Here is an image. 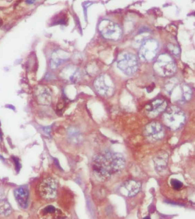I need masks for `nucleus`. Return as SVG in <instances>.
<instances>
[{"label": "nucleus", "instance_id": "nucleus-6", "mask_svg": "<svg viewBox=\"0 0 195 219\" xmlns=\"http://www.w3.org/2000/svg\"><path fill=\"white\" fill-rule=\"evenodd\" d=\"M98 29L102 36L106 39L117 41L122 35V29L120 26L107 19L102 20L99 22Z\"/></svg>", "mask_w": 195, "mask_h": 219}, {"label": "nucleus", "instance_id": "nucleus-18", "mask_svg": "<svg viewBox=\"0 0 195 219\" xmlns=\"http://www.w3.org/2000/svg\"><path fill=\"white\" fill-rule=\"evenodd\" d=\"M170 184L173 188L176 190H181L183 187V183L182 182L176 179H172L170 180Z\"/></svg>", "mask_w": 195, "mask_h": 219}, {"label": "nucleus", "instance_id": "nucleus-17", "mask_svg": "<svg viewBox=\"0 0 195 219\" xmlns=\"http://www.w3.org/2000/svg\"><path fill=\"white\" fill-rule=\"evenodd\" d=\"M168 49L170 53L173 54V55L178 56L180 54V50L178 46L174 44H170L167 46Z\"/></svg>", "mask_w": 195, "mask_h": 219}, {"label": "nucleus", "instance_id": "nucleus-15", "mask_svg": "<svg viewBox=\"0 0 195 219\" xmlns=\"http://www.w3.org/2000/svg\"><path fill=\"white\" fill-rule=\"evenodd\" d=\"M68 138L72 143H80L82 140V136L80 131L75 127H71L68 131Z\"/></svg>", "mask_w": 195, "mask_h": 219}, {"label": "nucleus", "instance_id": "nucleus-14", "mask_svg": "<svg viewBox=\"0 0 195 219\" xmlns=\"http://www.w3.org/2000/svg\"><path fill=\"white\" fill-rule=\"evenodd\" d=\"M123 187L127 191L129 196H134L139 192L141 188V183L139 181L130 180L125 182Z\"/></svg>", "mask_w": 195, "mask_h": 219}, {"label": "nucleus", "instance_id": "nucleus-5", "mask_svg": "<svg viewBox=\"0 0 195 219\" xmlns=\"http://www.w3.org/2000/svg\"><path fill=\"white\" fill-rule=\"evenodd\" d=\"M116 63L117 68L127 76L134 74L138 69V59L136 55L126 51L119 54Z\"/></svg>", "mask_w": 195, "mask_h": 219}, {"label": "nucleus", "instance_id": "nucleus-7", "mask_svg": "<svg viewBox=\"0 0 195 219\" xmlns=\"http://www.w3.org/2000/svg\"><path fill=\"white\" fill-rule=\"evenodd\" d=\"M94 87L97 93L101 96H112L115 92V84L109 76L102 74L94 80Z\"/></svg>", "mask_w": 195, "mask_h": 219}, {"label": "nucleus", "instance_id": "nucleus-1", "mask_svg": "<svg viewBox=\"0 0 195 219\" xmlns=\"http://www.w3.org/2000/svg\"><path fill=\"white\" fill-rule=\"evenodd\" d=\"M125 160L119 152H105L94 156L92 162L93 172L99 180L106 181L111 176L125 167Z\"/></svg>", "mask_w": 195, "mask_h": 219}, {"label": "nucleus", "instance_id": "nucleus-3", "mask_svg": "<svg viewBox=\"0 0 195 219\" xmlns=\"http://www.w3.org/2000/svg\"><path fill=\"white\" fill-rule=\"evenodd\" d=\"M185 121V114L178 106H170L164 111L162 115V122L170 130L180 129L184 125Z\"/></svg>", "mask_w": 195, "mask_h": 219}, {"label": "nucleus", "instance_id": "nucleus-2", "mask_svg": "<svg viewBox=\"0 0 195 219\" xmlns=\"http://www.w3.org/2000/svg\"><path fill=\"white\" fill-rule=\"evenodd\" d=\"M164 90L174 101L183 103L189 101L192 95L191 87L185 83H181L177 78H171L164 85Z\"/></svg>", "mask_w": 195, "mask_h": 219}, {"label": "nucleus", "instance_id": "nucleus-11", "mask_svg": "<svg viewBox=\"0 0 195 219\" xmlns=\"http://www.w3.org/2000/svg\"><path fill=\"white\" fill-rule=\"evenodd\" d=\"M168 103L165 99L157 98L151 102L145 107V112L150 118H155L167 109Z\"/></svg>", "mask_w": 195, "mask_h": 219}, {"label": "nucleus", "instance_id": "nucleus-16", "mask_svg": "<svg viewBox=\"0 0 195 219\" xmlns=\"http://www.w3.org/2000/svg\"><path fill=\"white\" fill-rule=\"evenodd\" d=\"M12 212V208L7 201L0 200V215H8Z\"/></svg>", "mask_w": 195, "mask_h": 219}, {"label": "nucleus", "instance_id": "nucleus-8", "mask_svg": "<svg viewBox=\"0 0 195 219\" xmlns=\"http://www.w3.org/2000/svg\"><path fill=\"white\" fill-rule=\"evenodd\" d=\"M159 43L153 39H147L141 43L139 51L140 59L145 62H151L156 59L159 50Z\"/></svg>", "mask_w": 195, "mask_h": 219}, {"label": "nucleus", "instance_id": "nucleus-4", "mask_svg": "<svg viewBox=\"0 0 195 219\" xmlns=\"http://www.w3.org/2000/svg\"><path fill=\"white\" fill-rule=\"evenodd\" d=\"M153 70L161 76H170L176 72V65L170 55L161 54L155 59Z\"/></svg>", "mask_w": 195, "mask_h": 219}, {"label": "nucleus", "instance_id": "nucleus-20", "mask_svg": "<svg viewBox=\"0 0 195 219\" xmlns=\"http://www.w3.org/2000/svg\"><path fill=\"white\" fill-rule=\"evenodd\" d=\"M143 219H151V217H149V216H147V217H145Z\"/></svg>", "mask_w": 195, "mask_h": 219}, {"label": "nucleus", "instance_id": "nucleus-10", "mask_svg": "<svg viewBox=\"0 0 195 219\" xmlns=\"http://www.w3.org/2000/svg\"><path fill=\"white\" fill-rule=\"evenodd\" d=\"M144 134L149 140L157 142L164 137L165 130L160 123L152 122L145 127Z\"/></svg>", "mask_w": 195, "mask_h": 219}, {"label": "nucleus", "instance_id": "nucleus-9", "mask_svg": "<svg viewBox=\"0 0 195 219\" xmlns=\"http://www.w3.org/2000/svg\"><path fill=\"white\" fill-rule=\"evenodd\" d=\"M58 183L55 179L47 177L40 183L38 191L40 196L46 199L55 198L57 195Z\"/></svg>", "mask_w": 195, "mask_h": 219}, {"label": "nucleus", "instance_id": "nucleus-12", "mask_svg": "<svg viewBox=\"0 0 195 219\" xmlns=\"http://www.w3.org/2000/svg\"><path fill=\"white\" fill-rule=\"evenodd\" d=\"M14 198L18 205L22 208H25L28 206L29 191L27 188L20 187L14 191Z\"/></svg>", "mask_w": 195, "mask_h": 219}, {"label": "nucleus", "instance_id": "nucleus-13", "mask_svg": "<svg viewBox=\"0 0 195 219\" xmlns=\"http://www.w3.org/2000/svg\"><path fill=\"white\" fill-rule=\"evenodd\" d=\"M168 154L164 151L160 152L153 159L155 169L158 173H162L165 171L168 164Z\"/></svg>", "mask_w": 195, "mask_h": 219}, {"label": "nucleus", "instance_id": "nucleus-19", "mask_svg": "<svg viewBox=\"0 0 195 219\" xmlns=\"http://www.w3.org/2000/svg\"><path fill=\"white\" fill-rule=\"evenodd\" d=\"M26 2L28 3V4H33L34 2V1H26Z\"/></svg>", "mask_w": 195, "mask_h": 219}]
</instances>
